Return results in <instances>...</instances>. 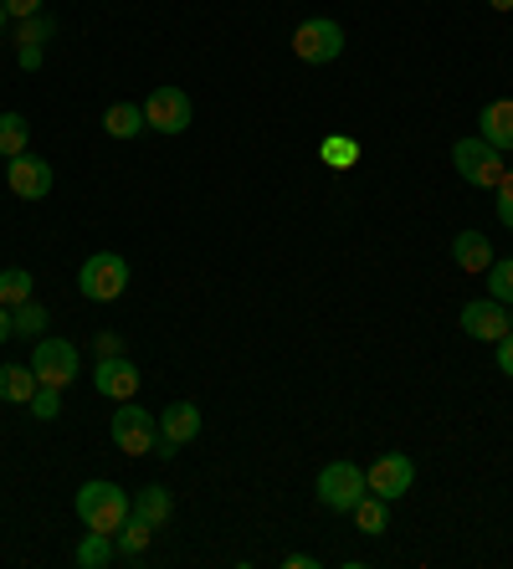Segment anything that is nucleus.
<instances>
[{
	"label": "nucleus",
	"mask_w": 513,
	"mask_h": 569,
	"mask_svg": "<svg viewBox=\"0 0 513 569\" xmlns=\"http://www.w3.org/2000/svg\"><path fill=\"white\" fill-rule=\"evenodd\" d=\"M72 508H78L82 529H98V533H119L123 523H129V513H134V498L119 488V482H109V477H98V482H82L78 498H72Z\"/></svg>",
	"instance_id": "obj_1"
},
{
	"label": "nucleus",
	"mask_w": 513,
	"mask_h": 569,
	"mask_svg": "<svg viewBox=\"0 0 513 569\" xmlns=\"http://www.w3.org/2000/svg\"><path fill=\"white\" fill-rule=\"evenodd\" d=\"M78 288L88 303H113V298H123V288H129V257L93 252L78 267Z\"/></svg>",
	"instance_id": "obj_2"
},
{
	"label": "nucleus",
	"mask_w": 513,
	"mask_h": 569,
	"mask_svg": "<svg viewBox=\"0 0 513 569\" xmlns=\"http://www.w3.org/2000/svg\"><path fill=\"white\" fill-rule=\"evenodd\" d=\"M452 164H457V174L467 180V186L477 190H499V180L509 174V164H503V149H493L487 139H457L452 144Z\"/></svg>",
	"instance_id": "obj_3"
},
{
	"label": "nucleus",
	"mask_w": 513,
	"mask_h": 569,
	"mask_svg": "<svg viewBox=\"0 0 513 569\" xmlns=\"http://www.w3.org/2000/svg\"><path fill=\"white\" fill-rule=\"evenodd\" d=\"M339 52H344V27H339V21H329V16L298 21V31H293V57L298 62L329 67V62H339Z\"/></svg>",
	"instance_id": "obj_4"
},
{
	"label": "nucleus",
	"mask_w": 513,
	"mask_h": 569,
	"mask_svg": "<svg viewBox=\"0 0 513 569\" xmlns=\"http://www.w3.org/2000/svg\"><path fill=\"white\" fill-rule=\"evenodd\" d=\"M313 492H319V503H324L329 513H350V508L370 492L365 467L360 462H329L324 472H319V482H313Z\"/></svg>",
	"instance_id": "obj_5"
},
{
	"label": "nucleus",
	"mask_w": 513,
	"mask_h": 569,
	"mask_svg": "<svg viewBox=\"0 0 513 569\" xmlns=\"http://www.w3.org/2000/svg\"><path fill=\"white\" fill-rule=\"evenodd\" d=\"M109 437H113V447L129 451V457H149L154 441H160V416H149V411H139L134 400H123V411H113Z\"/></svg>",
	"instance_id": "obj_6"
},
{
	"label": "nucleus",
	"mask_w": 513,
	"mask_h": 569,
	"mask_svg": "<svg viewBox=\"0 0 513 569\" xmlns=\"http://www.w3.org/2000/svg\"><path fill=\"white\" fill-rule=\"evenodd\" d=\"M365 482L375 498H385V503H395V498H405V492L416 488V462L405 457V451H380L375 462L365 467Z\"/></svg>",
	"instance_id": "obj_7"
},
{
	"label": "nucleus",
	"mask_w": 513,
	"mask_h": 569,
	"mask_svg": "<svg viewBox=\"0 0 513 569\" xmlns=\"http://www.w3.org/2000/svg\"><path fill=\"white\" fill-rule=\"evenodd\" d=\"M190 119H195V108H190V98L180 93V88H170V82H160V88L144 98V123L154 133H170V139H175V133L190 129Z\"/></svg>",
	"instance_id": "obj_8"
},
{
	"label": "nucleus",
	"mask_w": 513,
	"mask_h": 569,
	"mask_svg": "<svg viewBox=\"0 0 513 569\" xmlns=\"http://www.w3.org/2000/svg\"><path fill=\"white\" fill-rule=\"evenodd\" d=\"M31 370H37V380L41 385H57V390H68L72 380H78V349L68 345V339H47L41 333L37 339V349H31Z\"/></svg>",
	"instance_id": "obj_9"
},
{
	"label": "nucleus",
	"mask_w": 513,
	"mask_h": 569,
	"mask_svg": "<svg viewBox=\"0 0 513 569\" xmlns=\"http://www.w3.org/2000/svg\"><path fill=\"white\" fill-rule=\"evenodd\" d=\"M6 186H11L16 200H47L52 196V159L31 154V149L6 159Z\"/></svg>",
	"instance_id": "obj_10"
},
{
	"label": "nucleus",
	"mask_w": 513,
	"mask_h": 569,
	"mask_svg": "<svg viewBox=\"0 0 513 569\" xmlns=\"http://www.w3.org/2000/svg\"><path fill=\"white\" fill-rule=\"evenodd\" d=\"M139 385H144V375H139V365L129 355H109V359H98L93 365V390L98 396H109V400H134L139 396Z\"/></svg>",
	"instance_id": "obj_11"
},
{
	"label": "nucleus",
	"mask_w": 513,
	"mask_h": 569,
	"mask_svg": "<svg viewBox=\"0 0 513 569\" xmlns=\"http://www.w3.org/2000/svg\"><path fill=\"white\" fill-rule=\"evenodd\" d=\"M462 329L473 333L477 345H499L509 333V308L499 298H473V303H462Z\"/></svg>",
	"instance_id": "obj_12"
},
{
	"label": "nucleus",
	"mask_w": 513,
	"mask_h": 569,
	"mask_svg": "<svg viewBox=\"0 0 513 569\" xmlns=\"http://www.w3.org/2000/svg\"><path fill=\"white\" fill-rule=\"evenodd\" d=\"M160 437H170L175 447H190V441L201 437V406H195V400H175V406H164L160 411Z\"/></svg>",
	"instance_id": "obj_13"
},
{
	"label": "nucleus",
	"mask_w": 513,
	"mask_h": 569,
	"mask_svg": "<svg viewBox=\"0 0 513 569\" xmlns=\"http://www.w3.org/2000/svg\"><path fill=\"white\" fill-rule=\"evenodd\" d=\"M477 139H487L493 149H513V98H493L477 113Z\"/></svg>",
	"instance_id": "obj_14"
},
{
	"label": "nucleus",
	"mask_w": 513,
	"mask_h": 569,
	"mask_svg": "<svg viewBox=\"0 0 513 569\" xmlns=\"http://www.w3.org/2000/svg\"><path fill=\"white\" fill-rule=\"evenodd\" d=\"M134 518H144L149 529L160 533L170 518H175V498H170V488L164 482H149V488L134 492Z\"/></svg>",
	"instance_id": "obj_15"
},
{
	"label": "nucleus",
	"mask_w": 513,
	"mask_h": 569,
	"mask_svg": "<svg viewBox=\"0 0 513 569\" xmlns=\"http://www.w3.org/2000/svg\"><path fill=\"white\" fill-rule=\"evenodd\" d=\"M452 262H457L462 272H487V267H493V241H487L483 231H457V237H452Z\"/></svg>",
	"instance_id": "obj_16"
},
{
	"label": "nucleus",
	"mask_w": 513,
	"mask_h": 569,
	"mask_svg": "<svg viewBox=\"0 0 513 569\" xmlns=\"http://www.w3.org/2000/svg\"><path fill=\"white\" fill-rule=\"evenodd\" d=\"M149 123H144V103H109L103 108V133L109 139H139Z\"/></svg>",
	"instance_id": "obj_17"
},
{
	"label": "nucleus",
	"mask_w": 513,
	"mask_h": 569,
	"mask_svg": "<svg viewBox=\"0 0 513 569\" xmlns=\"http://www.w3.org/2000/svg\"><path fill=\"white\" fill-rule=\"evenodd\" d=\"M37 370L31 365H0V400H11V406H31L37 396Z\"/></svg>",
	"instance_id": "obj_18"
},
{
	"label": "nucleus",
	"mask_w": 513,
	"mask_h": 569,
	"mask_svg": "<svg viewBox=\"0 0 513 569\" xmlns=\"http://www.w3.org/2000/svg\"><path fill=\"white\" fill-rule=\"evenodd\" d=\"M350 518H354V529H360V533L380 539V533L391 529V503H385V498H375V492H365V498L350 508Z\"/></svg>",
	"instance_id": "obj_19"
},
{
	"label": "nucleus",
	"mask_w": 513,
	"mask_h": 569,
	"mask_svg": "<svg viewBox=\"0 0 513 569\" xmlns=\"http://www.w3.org/2000/svg\"><path fill=\"white\" fill-rule=\"evenodd\" d=\"M149 543H154V529H149L144 518H134L129 513V523H123L119 533H113V555L119 559H129V565H134V559H144V549Z\"/></svg>",
	"instance_id": "obj_20"
},
{
	"label": "nucleus",
	"mask_w": 513,
	"mask_h": 569,
	"mask_svg": "<svg viewBox=\"0 0 513 569\" xmlns=\"http://www.w3.org/2000/svg\"><path fill=\"white\" fill-rule=\"evenodd\" d=\"M47 323H52V313H47L37 298H31V303H21V308H11V333H16V339H31V345H37L41 333H47Z\"/></svg>",
	"instance_id": "obj_21"
},
{
	"label": "nucleus",
	"mask_w": 513,
	"mask_h": 569,
	"mask_svg": "<svg viewBox=\"0 0 513 569\" xmlns=\"http://www.w3.org/2000/svg\"><path fill=\"white\" fill-rule=\"evenodd\" d=\"M109 559H119V555H113V533L88 529V539L78 543V555H72V565H78V569H103Z\"/></svg>",
	"instance_id": "obj_22"
},
{
	"label": "nucleus",
	"mask_w": 513,
	"mask_h": 569,
	"mask_svg": "<svg viewBox=\"0 0 513 569\" xmlns=\"http://www.w3.org/2000/svg\"><path fill=\"white\" fill-rule=\"evenodd\" d=\"M27 144H31V123L21 113H0V159L27 154Z\"/></svg>",
	"instance_id": "obj_23"
},
{
	"label": "nucleus",
	"mask_w": 513,
	"mask_h": 569,
	"mask_svg": "<svg viewBox=\"0 0 513 569\" xmlns=\"http://www.w3.org/2000/svg\"><path fill=\"white\" fill-rule=\"evenodd\" d=\"M57 37V16L52 11H37L27 21H16V47H47Z\"/></svg>",
	"instance_id": "obj_24"
},
{
	"label": "nucleus",
	"mask_w": 513,
	"mask_h": 569,
	"mask_svg": "<svg viewBox=\"0 0 513 569\" xmlns=\"http://www.w3.org/2000/svg\"><path fill=\"white\" fill-rule=\"evenodd\" d=\"M31 288H37V278H31L27 267H6V272H0V303L6 308L31 303Z\"/></svg>",
	"instance_id": "obj_25"
},
{
	"label": "nucleus",
	"mask_w": 513,
	"mask_h": 569,
	"mask_svg": "<svg viewBox=\"0 0 513 569\" xmlns=\"http://www.w3.org/2000/svg\"><path fill=\"white\" fill-rule=\"evenodd\" d=\"M319 154H324L329 170H354V164H360V139L334 133V139H324V144H319Z\"/></svg>",
	"instance_id": "obj_26"
},
{
	"label": "nucleus",
	"mask_w": 513,
	"mask_h": 569,
	"mask_svg": "<svg viewBox=\"0 0 513 569\" xmlns=\"http://www.w3.org/2000/svg\"><path fill=\"white\" fill-rule=\"evenodd\" d=\"M487 298H499L503 308H513V257H493V267H487Z\"/></svg>",
	"instance_id": "obj_27"
},
{
	"label": "nucleus",
	"mask_w": 513,
	"mask_h": 569,
	"mask_svg": "<svg viewBox=\"0 0 513 569\" xmlns=\"http://www.w3.org/2000/svg\"><path fill=\"white\" fill-rule=\"evenodd\" d=\"M37 421H57L62 416V390L57 385H37V396H31V406H27Z\"/></svg>",
	"instance_id": "obj_28"
},
{
	"label": "nucleus",
	"mask_w": 513,
	"mask_h": 569,
	"mask_svg": "<svg viewBox=\"0 0 513 569\" xmlns=\"http://www.w3.org/2000/svg\"><path fill=\"white\" fill-rule=\"evenodd\" d=\"M493 211H499V221L513 231V164H509V174L499 180V206H493Z\"/></svg>",
	"instance_id": "obj_29"
},
{
	"label": "nucleus",
	"mask_w": 513,
	"mask_h": 569,
	"mask_svg": "<svg viewBox=\"0 0 513 569\" xmlns=\"http://www.w3.org/2000/svg\"><path fill=\"white\" fill-rule=\"evenodd\" d=\"M0 6H6V16H11V21H27V16L47 11V6H41V0H0Z\"/></svg>",
	"instance_id": "obj_30"
},
{
	"label": "nucleus",
	"mask_w": 513,
	"mask_h": 569,
	"mask_svg": "<svg viewBox=\"0 0 513 569\" xmlns=\"http://www.w3.org/2000/svg\"><path fill=\"white\" fill-rule=\"evenodd\" d=\"M93 355H98V359L123 355V339H119V333H98V339H93Z\"/></svg>",
	"instance_id": "obj_31"
},
{
	"label": "nucleus",
	"mask_w": 513,
	"mask_h": 569,
	"mask_svg": "<svg viewBox=\"0 0 513 569\" xmlns=\"http://www.w3.org/2000/svg\"><path fill=\"white\" fill-rule=\"evenodd\" d=\"M16 57H21V72H37L41 57H47V47H16Z\"/></svg>",
	"instance_id": "obj_32"
},
{
	"label": "nucleus",
	"mask_w": 513,
	"mask_h": 569,
	"mask_svg": "<svg viewBox=\"0 0 513 569\" xmlns=\"http://www.w3.org/2000/svg\"><path fill=\"white\" fill-rule=\"evenodd\" d=\"M499 370L513 380V333H503V339H499Z\"/></svg>",
	"instance_id": "obj_33"
},
{
	"label": "nucleus",
	"mask_w": 513,
	"mask_h": 569,
	"mask_svg": "<svg viewBox=\"0 0 513 569\" xmlns=\"http://www.w3.org/2000/svg\"><path fill=\"white\" fill-rule=\"evenodd\" d=\"M175 441H170V437H160V441H154V451H149V457H160V462H175Z\"/></svg>",
	"instance_id": "obj_34"
},
{
	"label": "nucleus",
	"mask_w": 513,
	"mask_h": 569,
	"mask_svg": "<svg viewBox=\"0 0 513 569\" xmlns=\"http://www.w3.org/2000/svg\"><path fill=\"white\" fill-rule=\"evenodd\" d=\"M283 565H288V569H319V559H313V555H288Z\"/></svg>",
	"instance_id": "obj_35"
},
{
	"label": "nucleus",
	"mask_w": 513,
	"mask_h": 569,
	"mask_svg": "<svg viewBox=\"0 0 513 569\" xmlns=\"http://www.w3.org/2000/svg\"><path fill=\"white\" fill-rule=\"evenodd\" d=\"M6 339H16V333H11V308L0 303V345H6Z\"/></svg>",
	"instance_id": "obj_36"
},
{
	"label": "nucleus",
	"mask_w": 513,
	"mask_h": 569,
	"mask_svg": "<svg viewBox=\"0 0 513 569\" xmlns=\"http://www.w3.org/2000/svg\"><path fill=\"white\" fill-rule=\"evenodd\" d=\"M487 6H493V11H513V0H487Z\"/></svg>",
	"instance_id": "obj_37"
},
{
	"label": "nucleus",
	"mask_w": 513,
	"mask_h": 569,
	"mask_svg": "<svg viewBox=\"0 0 513 569\" xmlns=\"http://www.w3.org/2000/svg\"><path fill=\"white\" fill-rule=\"evenodd\" d=\"M6 21H11V16H6V6H0V31H6Z\"/></svg>",
	"instance_id": "obj_38"
},
{
	"label": "nucleus",
	"mask_w": 513,
	"mask_h": 569,
	"mask_svg": "<svg viewBox=\"0 0 513 569\" xmlns=\"http://www.w3.org/2000/svg\"><path fill=\"white\" fill-rule=\"evenodd\" d=\"M509 333H513V308H509Z\"/></svg>",
	"instance_id": "obj_39"
}]
</instances>
